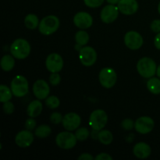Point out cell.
I'll list each match as a JSON object with an SVG mask.
<instances>
[{
    "instance_id": "6da1fadb",
    "label": "cell",
    "mask_w": 160,
    "mask_h": 160,
    "mask_svg": "<svg viewBox=\"0 0 160 160\" xmlns=\"http://www.w3.org/2000/svg\"><path fill=\"white\" fill-rule=\"evenodd\" d=\"M31 45L27 40L18 38L14 41L10 46V52L14 58L23 59L31 53Z\"/></svg>"
},
{
    "instance_id": "7a4b0ae2",
    "label": "cell",
    "mask_w": 160,
    "mask_h": 160,
    "mask_svg": "<svg viewBox=\"0 0 160 160\" xmlns=\"http://www.w3.org/2000/svg\"><path fill=\"white\" fill-rule=\"evenodd\" d=\"M137 70L142 77L145 78H151L156 73L157 66L152 59L143 57L138 62Z\"/></svg>"
},
{
    "instance_id": "3957f363",
    "label": "cell",
    "mask_w": 160,
    "mask_h": 160,
    "mask_svg": "<svg viewBox=\"0 0 160 160\" xmlns=\"http://www.w3.org/2000/svg\"><path fill=\"white\" fill-rule=\"evenodd\" d=\"M59 27V20L54 15L44 17L38 25V30L44 35H51L56 32Z\"/></svg>"
},
{
    "instance_id": "277c9868",
    "label": "cell",
    "mask_w": 160,
    "mask_h": 160,
    "mask_svg": "<svg viewBox=\"0 0 160 160\" xmlns=\"http://www.w3.org/2000/svg\"><path fill=\"white\" fill-rule=\"evenodd\" d=\"M10 88L14 96L18 98L25 96L29 90L28 80L22 75H17L11 81Z\"/></svg>"
},
{
    "instance_id": "5b68a950",
    "label": "cell",
    "mask_w": 160,
    "mask_h": 160,
    "mask_svg": "<svg viewBox=\"0 0 160 160\" xmlns=\"http://www.w3.org/2000/svg\"><path fill=\"white\" fill-rule=\"evenodd\" d=\"M108 121V116L102 109H96L92 112L89 118V125L95 131H100L106 127Z\"/></svg>"
},
{
    "instance_id": "8992f818",
    "label": "cell",
    "mask_w": 160,
    "mask_h": 160,
    "mask_svg": "<svg viewBox=\"0 0 160 160\" xmlns=\"http://www.w3.org/2000/svg\"><path fill=\"white\" fill-rule=\"evenodd\" d=\"M77 138L75 134L69 131L58 134L56 138V143L62 149H71L76 145Z\"/></svg>"
},
{
    "instance_id": "52a82bcc",
    "label": "cell",
    "mask_w": 160,
    "mask_h": 160,
    "mask_svg": "<svg viewBox=\"0 0 160 160\" xmlns=\"http://www.w3.org/2000/svg\"><path fill=\"white\" fill-rule=\"evenodd\" d=\"M99 82L105 88H111L116 84L117 75L115 70L110 67L102 69L99 73Z\"/></svg>"
},
{
    "instance_id": "ba28073f",
    "label": "cell",
    "mask_w": 160,
    "mask_h": 160,
    "mask_svg": "<svg viewBox=\"0 0 160 160\" xmlns=\"http://www.w3.org/2000/svg\"><path fill=\"white\" fill-rule=\"evenodd\" d=\"M124 43L131 50L139 49L143 45L144 40L138 32L134 31H128L124 36Z\"/></svg>"
},
{
    "instance_id": "9c48e42d",
    "label": "cell",
    "mask_w": 160,
    "mask_h": 160,
    "mask_svg": "<svg viewBox=\"0 0 160 160\" xmlns=\"http://www.w3.org/2000/svg\"><path fill=\"white\" fill-rule=\"evenodd\" d=\"M79 58L83 65L85 67H92L97 60L96 51L91 46L83 47L79 52Z\"/></svg>"
},
{
    "instance_id": "30bf717a",
    "label": "cell",
    "mask_w": 160,
    "mask_h": 160,
    "mask_svg": "<svg viewBox=\"0 0 160 160\" xmlns=\"http://www.w3.org/2000/svg\"><path fill=\"white\" fill-rule=\"evenodd\" d=\"M47 70L51 73H59L63 67V59L62 56L57 53H51L45 60Z\"/></svg>"
},
{
    "instance_id": "8fae6325",
    "label": "cell",
    "mask_w": 160,
    "mask_h": 160,
    "mask_svg": "<svg viewBox=\"0 0 160 160\" xmlns=\"http://www.w3.org/2000/svg\"><path fill=\"white\" fill-rule=\"evenodd\" d=\"M155 127V122L149 117H141L137 119L134 129L140 134H146L151 132Z\"/></svg>"
},
{
    "instance_id": "7c38bea8",
    "label": "cell",
    "mask_w": 160,
    "mask_h": 160,
    "mask_svg": "<svg viewBox=\"0 0 160 160\" xmlns=\"http://www.w3.org/2000/svg\"><path fill=\"white\" fill-rule=\"evenodd\" d=\"M118 6L109 4L105 6L101 11L100 18L105 23H111L115 21L119 15Z\"/></svg>"
},
{
    "instance_id": "4fadbf2b",
    "label": "cell",
    "mask_w": 160,
    "mask_h": 160,
    "mask_svg": "<svg viewBox=\"0 0 160 160\" xmlns=\"http://www.w3.org/2000/svg\"><path fill=\"white\" fill-rule=\"evenodd\" d=\"M81 123V118L75 112H69L66 114L62 119V124L67 131H73L79 128Z\"/></svg>"
},
{
    "instance_id": "5bb4252c",
    "label": "cell",
    "mask_w": 160,
    "mask_h": 160,
    "mask_svg": "<svg viewBox=\"0 0 160 160\" xmlns=\"http://www.w3.org/2000/svg\"><path fill=\"white\" fill-rule=\"evenodd\" d=\"M33 92L38 99H45L49 95V85L44 80H38L33 85Z\"/></svg>"
},
{
    "instance_id": "9a60e30c",
    "label": "cell",
    "mask_w": 160,
    "mask_h": 160,
    "mask_svg": "<svg viewBox=\"0 0 160 160\" xmlns=\"http://www.w3.org/2000/svg\"><path fill=\"white\" fill-rule=\"evenodd\" d=\"M73 23L75 26L80 29H88L92 27L93 23V18L88 12H79L75 14L73 17Z\"/></svg>"
},
{
    "instance_id": "2e32d148",
    "label": "cell",
    "mask_w": 160,
    "mask_h": 160,
    "mask_svg": "<svg viewBox=\"0 0 160 160\" xmlns=\"http://www.w3.org/2000/svg\"><path fill=\"white\" fill-rule=\"evenodd\" d=\"M34 142V135L29 130H23L17 133L15 137V142L20 148H28Z\"/></svg>"
},
{
    "instance_id": "e0dca14e",
    "label": "cell",
    "mask_w": 160,
    "mask_h": 160,
    "mask_svg": "<svg viewBox=\"0 0 160 160\" xmlns=\"http://www.w3.org/2000/svg\"><path fill=\"white\" fill-rule=\"evenodd\" d=\"M117 6L120 12L124 15H132L138 9L137 0H120Z\"/></svg>"
},
{
    "instance_id": "ac0fdd59",
    "label": "cell",
    "mask_w": 160,
    "mask_h": 160,
    "mask_svg": "<svg viewBox=\"0 0 160 160\" xmlns=\"http://www.w3.org/2000/svg\"><path fill=\"white\" fill-rule=\"evenodd\" d=\"M151 148L145 142H139L134 145L133 153L138 159H147L151 155Z\"/></svg>"
},
{
    "instance_id": "d6986e66",
    "label": "cell",
    "mask_w": 160,
    "mask_h": 160,
    "mask_svg": "<svg viewBox=\"0 0 160 160\" xmlns=\"http://www.w3.org/2000/svg\"><path fill=\"white\" fill-rule=\"evenodd\" d=\"M42 108H43V106H42V103L39 101V99L34 100L28 105V109H27L28 115L33 118L38 117L42 113Z\"/></svg>"
},
{
    "instance_id": "ffe728a7",
    "label": "cell",
    "mask_w": 160,
    "mask_h": 160,
    "mask_svg": "<svg viewBox=\"0 0 160 160\" xmlns=\"http://www.w3.org/2000/svg\"><path fill=\"white\" fill-rule=\"evenodd\" d=\"M15 65L14 57L11 55H5L1 59V67L4 71H10Z\"/></svg>"
},
{
    "instance_id": "44dd1931",
    "label": "cell",
    "mask_w": 160,
    "mask_h": 160,
    "mask_svg": "<svg viewBox=\"0 0 160 160\" xmlns=\"http://www.w3.org/2000/svg\"><path fill=\"white\" fill-rule=\"evenodd\" d=\"M147 88L154 95L160 94V78H151L147 81Z\"/></svg>"
},
{
    "instance_id": "7402d4cb",
    "label": "cell",
    "mask_w": 160,
    "mask_h": 160,
    "mask_svg": "<svg viewBox=\"0 0 160 160\" xmlns=\"http://www.w3.org/2000/svg\"><path fill=\"white\" fill-rule=\"evenodd\" d=\"M39 20L35 14H28L24 19V25L27 28L31 30H34L39 25Z\"/></svg>"
},
{
    "instance_id": "603a6c76",
    "label": "cell",
    "mask_w": 160,
    "mask_h": 160,
    "mask_svg": "<svg viewBox=\"0 0 160 160\" xmlns=\"http://www.w3.org/2000/svg\"><path fill=\"white\" fill-rule=\"evenodd\" d=\"M98 140L103 145H109L113 140L112 134L107 130H101L98 132Z\"/></svg>"
},
{
    "instance_id": "cb8c5ba5",
    "label": "cell",
    "mask_w": 160,
    "mask_h": 160,
    "mask_svg": "<svg viewBox=\"0 0 160 160\" xmlns=\"http://www.w3.org/2000/svg\"><path fill=\"white\" fill-rule=\"evenodd\" d=\"M51 132L52 130L49 126L45 124H42L36 128L34 134L36 135V137L39 138H45L48 137V136L50 135Z\"/></svg>"
},
{
    "instance_id": "d4e9b609",
    "label": "cell",
    "mask_w": 160,
    "mask_h": 160,
    "mask_svg": "<svg viewBox=\"0 0 160 160\" xmlns=\"http://www.w3.org/2000/svg\"><path fill=\"white\" fill-rule=\"evenodd\" d=\"M12 92L11 88L9 89L7 86L2 84L0 85V102L2 103L9 101L12 98Z\"/></svg>"
},
{
    "instance_id": "484cf974",
    "label": "cell",
    "mask_w": 160,
    "mask_h": 160,
    "mask_svg": "<svg viewBox=\"0 0 160 160\" xmlns=\"http://www.w3.org/2000/svg\"><path fill=\"white\" fill-rule=\"evenodd\" d=\"M89 41V35L88 32L85 31H78L75 34V42L78 45H81V46H84L88 44Z\"/></svg>"
},
{
    "instance_id": "4316f807",
    "label": "cell",
    "mask_w": 160,
    "mask_h": 160,
    "mask_svg": "<svg viewBox=\"0 0 160 160\" xmlns=\"http://www.w3.org/2000/svg\"><path fill=\"white\" fill-rule=\"evenodd\" d=\"M59 104H60V101L59 98L55 95H51V96H48L45 98V105L49 109H54L59 107Z\"/></svg>"
},
{
    "instance_id": "83f0119b",
    "label": "cell",
    "mask_w": 160,
    "mask_h": 160,
    "mask_svg": "<svg viewBox=\"0 0 160 160\" xmlns=\"http://www.w3.org/2000/svg\"><path fill=\"white\" fill-rule=\"evenodd\" d=\"M89 135H90V133L86 128H78L76 130V132H75V136H76L77 139L80 142L85 141L89 137Z\"/></svg>"
},
{
    "instance_id": "f1b7e54d",
    "label": "cell",
    "mask_w": 160,
    "mask_h": 160,
    "mask_svg": "<svg viewBox=\"0 0 160 160\" xmlns=\"http://www.w3.org/2000/svg\"><path fill=\"white\" fill-rule=\"evenodd\" d=\"M105 0H84V4L90 8L99 7L102 5Z\"/></svg>"
},
{
    "instance_id": "f546056e",
    "label": "cell",
    "mask_w": 160,
    "mask_h": 160,
    "mask_svg": "<svg viewBox=\"0 0 160 160\" xmlns=\"http://www.w3.org/2000/svg\"><path fill=\"white\" fill-rule=\"evenodd\" d=\"M62 119H63V117L61 115V113L57 112H52L50 116V121L54 124H59V123H62Z\"/></svg>"
},
{
    "instance_id": "4dcf8cb0",
    "label": "cell",
    "mask_w": 160,
    "mask_h": 160,
    "mask_svg": "<svg viewBox=\"0 0 160 160\" xmlns=\"http://www.w3.org/2000/svg\"><path fill=\"white\" fill-rule=\"evenodd\" d=\"M135 122L133 121L131 119H125L121 122V127L126 131H131L134 128Z\"/></svg>"
},
{
    "instance_id": "1f68e13d",
    "label": "cell",
    "mask_w": 160,
    "mask_h": 160,
    "mask_svg": "<svg viewBox=\"0 0 160 160\" xmlns=\"http://www.w3.org/2000/svg\"><path fill=\"white\" fill-rule=\"evenodd\" d=\"M61 77L58 73H52L49 77V82L52 85L57 86L60 83Z\"/></svg>"
},
{
    "instance_id": "d6a6232c",
    "label": "cell",
    "mask_w": 160,
    "mask_h": 160,
    "mask_svg": "<svg viewBox=\"0 0 160 160\" xmlns=\"http://www.w3.org/2000/svg\"><path fill=\"white\" fill-rule=\"evenodd\" d=\"M3 111L6 114H12L14 112V106L10 102H6L2 106Z\"/></svg>"
},
{
    "instance_id": "836d02e7",
    "label": "cell",
    "mask_w": 160,
    "mask_h": 160,
    "mask_svg": "<svg viewBox=\"0 0 160 160\" xmlns=\"http://www.w3.org/2000/svg\"><path fill=\"white\" fill-rule=\"evenodd\" d=\"M25 128L27 130L29 131H32V130L35 129L36 128V121L33 117H30L29 119L26 120L25 122Z\"/></svg>"
},
{
    "instance_id": "e575fe53",
    "label": "cell",
    "mask_w": 160,
    "mask_h": 160,
    "mask_svg": "<svg viewBox=\"0 0 160 160\" xmlns=\"http://www.w3.org/2000/svg\"><path fill=\"white\" fill-rule=\"evenodd\" d=\"M150 28L152 31L155 33H159L160 32V20H155L152 22L151 25H150Z\"/></svg>"
},
{
    "instance_id": "d590c367",
    "label": "cell",
    "mask_w": 160,
    "mask_h": 160,
    "mask_svg": "<svg viewBox=\"0 0 160 160\" xmlns=\"http://www.w3.org/2000/svg\"><path fill=\"white\" fill-rule=\"evenodd\" d=\"M96 160H112V156H109L107 153H100L95 158Z\"/></svg>"
},
{
    "instance_id": "8d00e7d4",
    "label": "cell",
    "mask_w": 160,
    "mask_h": 160,
    "mask_svg": "<svg viewBox=\"0 0 160 160\" xmlns=\"http://www.w3.org/2000/svg\"><path fill=\"white\" fill-rule=\"evenodd\" d=\"M78 159L79 160H92L94 159V157L89 153H83L82 155L78 157Z\"/></svg>"
},
{
    "instance_id": "74e56055",
    "label": "cell",
    "mask_w": 160,
    "mask_h": 160,
    "mask_svg": "<svg viewBox=\"0 0 160 160\" xmlns=\"http://www.w3.org/2000/svg\"><path fill=\"white\" fill-rule=\"evenodd\" d=\"M154 45L157 49L160 50V32L158 33L157 35L155 37L154 39Z\"/></svg>"
},
{
    "instance_id": "f35d334b",
    "label": "cell",
    "mask_w": 160,
    "mask_h": 160,
    "mask_svg": "<svg viewBox=\"0 0 160 160\" xmlns=\"http://www.w3.org/2000/svg\"><path fill=\"white\" fill-rule=\"evenodd\" d=\"M119 1H120V0H106V2H107L109 4H112V5L118 4Z\"/></svg>"
},
{
    "instance_id": "ab89813d",
    "label": "cell",
    "mask_w": 160,
    "mask_h": 160,
    "mask_svg": "<svg viewBox=\"0 0 160 160\" xmlns=\"http://www.w3.org/2000/svg\"><path fill=\"white\" fill-rule=\"evenodd\" d=\"M82 48V46H81V45H78V44H77L76 45H75V49L78 50V51H81V49Z\"/></svg>"
},
{
    "instance_id": "60d3db41",
    "label": "cell",
    "mask_w": 160,
    "mask_h": 160,
    "mask_svg": "<svg viewBox=\"0 0 160 160\" xmlns=\"http://www.w3.org/2000/svg\"><path fill=\"white\" fill-rule=\"evenodd\" d=\"M156 75L158 76V78H160V65L157 67V70H156Z\"/></svg>"
},
{
    "instance_id": "b9f144b4",
    "label": "cell",
    "mask_w": 160,
    "mask_h": 160,
    "mask_svg": "<svg viewBox=\"0 0 160 160\" xmlns=\"http://www.w3.org/2000/svg\"><path fill=\"white\" fill-rule=\"evenodd\" d=\"M158 12H159V13L160 14V2L159 3V6H158Z\"/></svg>"
}]
</instances>
